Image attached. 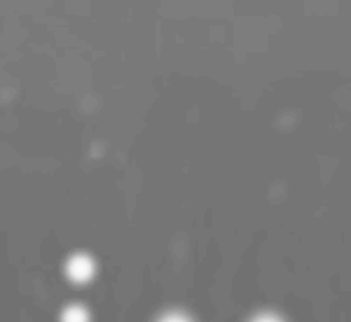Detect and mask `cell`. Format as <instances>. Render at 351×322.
<instances>
[{
    "mask_svg": "<svg viewBox=\"0 0 351 322\" xmlns=\"http://www.w3.org/2000/svg\"><path fill=\"white\" fill-rule=\"evenodd\" d=\"M69 272L76 281H86V279L90 277V273H93V262L87 257H75L71 261Z\"/></svg>",
    "mask_w": 351,
    "mask_h": 322,
    "instance_id": "6da1fadb",
    "label": "cell"
},
{
    "mask_svg": "<svg viewBox=\"0 0 351 322\" xmlns=\"http://www.w3.org/2000/svg\"><path fill=\"white\" fill-rule=\"evenodd\" d=\"M64 322H87V313L84 308H69L64 315Z\"/></svg>",
    "mask_w": 351,
    "mask_h": 322,
    "instance_id": "7a4b0ae2",
    "label": "cell"
},
{
    "mask_svg": "<svg viewBox=\"0 0 351 322\" xmlns=\"http://www.w3.org/2000/svg\"><path fill=\"white\" fill-rule=\"evenodd\" d=\"M161 322H191L186 317L180 315V313H171V315H167L165 319H161Z\"/></svg>",
    "mask_w": 351,
    "mask_h": 322,
    "instance_id": "3957f363",
    "label": "cell"
},
{
    "mask_svg": "<svg viewBox=\"0 0 351 322\" xmlns=\"http://www.w3.org/2000/svg\"><path fill=\"white\" fill-rule=\"evenodd\" d=\"M254 322H281V321L274 317V315H263V317H259L257 321H254Z\"/></svg>",
    "mask_w": 351,
    "mask_h": 322,
    "instance_id": "277c9868",
    "label": "cell"
}]
</instances>
